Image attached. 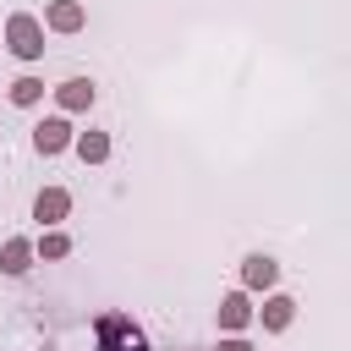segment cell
Segmentation results:
<instances>
[{
    "mask_svg": "<svg viewBox=\"0 0 351 351\" xmlns=\"http://www.w3.org/2000/svg\"><path fill=\"white\" fill-rule=\"evenodd\" d=\"M219 324H225V329H241V324H252V307H247V296H241V291H230V296L219 302Z\"/></svg>",
    "mask_w": 351,
    "mask_h": 351,
    "instance_id": "cell-10",
    "label": "cell"
},
{
    "mask_svg": "<svg viewBox=\"0 0 351 351\" xmlns=\"http://www.w3.org/2000/svg\"><path fill=\"white\" fill-rule=\"evenodd\" d=\"M219 351H252V346H247V340H236V335H230V340H219Z\"/></svg>",
    "mask_w": 351,
    "mask_h": 351,
    "instance_id": "cell-14",
    "label": "cell"
},
{
    "mask_svg": "<svg viewBox=\"0 0 351 351\" xmlns=\"http://www.w3.org/2000/svg\"><path fill=\"white\" fill-rule=\"evenodd\" d=\"M38 99H44V82H38V77H16V82H11V104L27 110V104H38Z\"/></svg>",
    "mask_w": 351,
    "mask_h": 351,
    "instance_id": "cell-12",
    "label": "cell"
},
{
    "mask_svg": "<svg viewBox=\"0 0 351 351\" xmlns=\"http://www.w3.org/2000/svg\"><path fill=\"white\" fill-rule=\"evenodd\" d=\"M33 148H38V154H60V148H71V126H66V115L38 121V126H33Z\"/></svg>",
    "mask_w": 351,
    "mask_h": 351,
    "instance_id": "cell-3",
    "label": "cell"
},
{
    "mask_svg": "<svg viewBox=\"0 0 351 351\" xmlns=\"http://www.w3.org/2000/svg\"><path fill=\"white\" fill-rule=\"evenodd\" d=\"M44 22H49V27H55V33H77V27H82V22H88V11H82V5H77V0H55V5H49V11H44Z\"/></svg>",
    "mask_w": 351,
    "mask_h": 351,
    "instance_id": "cell-4",
    "label": "cell"
},
{
    "mask_svg": "<svg viewBox=\"0 0 351 351\" xmlns=\"http://www.w3.org/2000/svg\"><path fill=\"white\" fill-rule=\"evenodd\" d=\"M241 280H247L252 291H263V285H274V280H280V263H274V258H263V252H252V258L241 263Z\"/></svg>",
    "mask_w": 351,
    "mask_h": 351,
    "instance_id": "cell-6",
    "label": "cell"
},
{
    "mask_svg": "<svg viewBox=\"0 0 351 351\" xmlns=\"http://www.w3.org/2000/svg\"><path fill=\"white\" fill-rule=\"evenodd\" d=\"M27 263H33V241L11 236V241L0 247V269H5V274H27Z\"/></svg>",
    "mask_w": 351,
    "mask_h": 351,
    "instance_id": "cell-8",
    "label": "cell"
},
{
    "mask_svg": "<svg viewBox=\"0 0 351 351\" xmlns=\"http://www.w3.org/2000/svg\"><path fill=\"white\" fill-rule=\"evenodd\" d=\"M5 44H11L22 60H38V55H44V22L27 16V11H16V16L5 22Z\"/></svg>",
    "mask_w": 351,
    "mask_h": 351,
    "instance_id": "cell-1",
    "label": "cell"
},
{
    "mask_svg": "<svg viewBox=\"0 0 351 351\" xmlns=\"http://www.w3.org/2000/svg\"><path fill=\"white\" fill-rule=\"evenodd\" d=\"M55 99H60V110H88L93 104V82L88 77H71V82L55 88Z\"/></svg>",
    "mask_w": 351,
    "mask_h": 351,
    "instance_id": "cell-7",
    "label": "cell"
},
{
    "mask_svg": "<svg viewBox=\"0 0 351 351\" xmlns=\"http://www.w3.org/2000/svg\"><path fill=\"white\" fill-rule=\"evenodd\" d=\"M291 318H296V302H291V296H269V302H263V329H269V335H280Z\"/></svg>",
    "mask_w": 351,
    "mask_h": 351,
    "instance_id": "cell-9",
    "label": "cell"
},
{
    "mask_svg": "<svg viewBox=\"0 0 351 351\" xmlns=\"http://www.w3.org/2000/svg\"><path fill=\"white\" fill-rule=\"evenodd\" d=\"M71 143H77L82 165H99V159H110V137H104V132H82V137H71Z\"/></svg>",
    "mask_w": 351,
    "mask_h": 351,
    "instance_id": "cell-11",
    "label": "cell"
},
{
    "mask_svg": "<svg viewBox=\"0 0 351 351\" xmlns=\"http://www.w3.org/2000/svg\"><path fill=\"white\" fill-rule=\"evenodd\" d=\"M38 252H44V258H66V252H71V236H60V230H49V236L38 241Z\"/></svg>",
    "mask_w": 351,
    "mask_h": 351,
    "instance_id": "cell-13",
    "label": "cell"
},
{
    "mask_svg": "<svg viewBox=\"0 0 351 351\" xmlns=\"http://www.w3.org/2000/svg\"><path fill=\"white\" fill-rule=\"evenodd\" d=\"M99 340H104V351H143V329L132 318H121V313L99 318Z\"/></svg>",
    "mask_w": 351,
    "mask_h": 351,
    "instance_id": "cell-2",
    "label": "cell"
},
{
    "mask_svg": "<svg viewBox=\"0 0 351 351\" xmlns=\"http://www.w3.org/2000/svg\"><path fill=\"white\" fill-rule=\"evenodd\" d=\"M33 214H38L44 225H55V219H66V214H71V197H66L60 186H44V192H38V203H33Z\"/></svg>",
    "mask_w": 351,
    "mask_h": 351,
    "instance_id": "cell-5",
    "label": "cell"
}]
</instances>
